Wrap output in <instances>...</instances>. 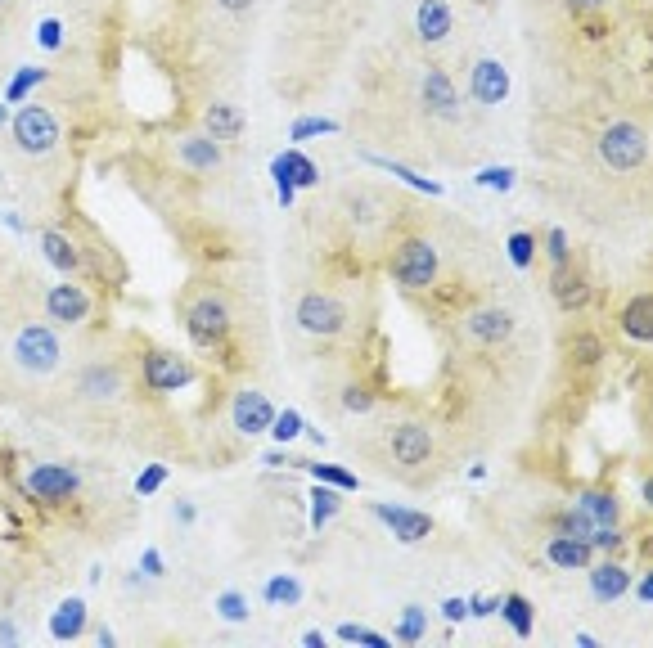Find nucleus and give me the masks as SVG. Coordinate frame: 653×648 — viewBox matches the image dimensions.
Masks as SVG:
<instances>
[{"label": "nucleus", "instance_id": "obj_1", "mask_svg": "<svg viewBox=\"0 0 653 648\" xmlns=\"http://www.w3.org/2000/svg\"><path fill=\"white\" fill-rule=\"evenodd\" d=\"M10 365L28 378H55L64 369V342H59L55 324H46L41 315H23L14 324V342H10Z\"/></svg>", "mask_w": 653, "mask_h": 648}, {"label": "nucleus", "instance_id": "obj_2", "mask_svg": "<svg viewBox=\"0 0 653 648\" xmlns=\"http://www.w3.org/2000/svg\"><path fill=\"white\" fill-rule=\"evenodd\" d=\"M181 315H185V333H190V342L199 351L221 347V342L230 338V324H235V315H230V302L217 293V288H194Z\"/></svg>", "mask_w": 653, "mask_h": 648}, {"label": "nucleus", "instance_id": "obj_3", "mask_svg": "<svg viewBox=\"0 0 653 648\" xmlns=\"http://www.w3.org/2000/svg\"><path fill=\"white\" fill-rule=\"evenodd\" d=\"M595 153L608 171H617V176L640 171L644 162H649V131H644L635 117H617V122H608L604 131H599Z\"/></svg>", "mask_w": 653, "mask_h": 648}, {"label": "nucleus", "instance_id": "obj_4", "mask_svg": "<svg viewBox=\"0 0 653 648\" xmlns=\"http://www.w3.org/2000/svg\"><path fill=\"white\" fill-rule=\"evenodd\" d=\"M10 140L19 153H28V158H50V153L59 149V117L55 108L46 104H19L10 117Z\"/></svg>", "mask_w": 653, "mask_h": 648}, {"label": "nucleus", "instance_id": "obj_5", "mask_svg": "<svg viewBox=\"0 0 653 648\" xmlns=\"http://www.w3.org/2000/svg\"><path fill=\"white\" fill-rule=\"evenodd\" d=\"M388 270H392V279H397L401 288L419 293V288H428L437 279V270H442V252H437V243L410 234V239H401L397 248H392Z\"/></svg>", "mask_w": 653, "mask_h": 648}, {"label": "nucleus", "instance_id": "obj_6", "mask_svg": "<svg viewBox=\"0 0 653 648\" xmlns=\"http://www.w3.org/2000/svg\"><path fill=\"white\" fill-rule=\"evenodd\" d=\"M293 320H298V329L311 333V338H338V333L347 329V306H343V297L307 288V293L298 297V306H293Z\"/></svg>", "mask_w": 653, "mask_h": 648}, {"label": "nucleus", "instance_id": "obj_7", "mask_svg": "<svg viewBox=\"0 0 653 648\" xmlns=\"http://www.w3.org/2000/svg\"><path fill=\"white\" fill-rule=\"evenodd\" d=\"M140 378H145L149 392H185V387H194L199 369H194V360L181 356V351L149 347L145 356H140Z\"/></svg>", "mask_w": 653, "mask_h": 648}, {"label": "nucleus", "instance_id": "obj_8", "mask_svg": "<svg viewBox=\"0 0 653 648\" xmlns=\"http://www.w3.org/2000/svg\"><path fill=\"white\" fill-rule=\"evenodd\" d=\"M509 90H514V81H509V68L500 59H491V54H478V59L469 63V81H464V95H469V104L500 108L509 99Z\"/></svg>", "mask_w": 653, "mask_h": 648}, {"label": "nucleus", "instance_id": "obj_9", "mask_svg": "<svg viewBox=\"0 0 653 648\" xmlns=\"http://www.w3.org/2000/svg\"><path fill=\"white\" fill-rule=\"evenodd\" d=\"M271 180H275V194H280V207H293L298 189L320 185V167L302 153V144H289V149L271 162Z\"/></svg>", "mask_w": 653, "mask_h": 648}, {"label": "nucleus", "instance_id": "obj_10", "mask_svg": "<svg viewBox=\"0 0 653 648\" xmlns=\"http://www.w3.org/2000/svg\"><path fill=\"white\" fill-rule=\"evenodd\" d=\"M23 491L41 504H64L82 491V473L73 464H32L23 477Z\"/></svg>", "mask_w": 653, "mask_h": 648}, {"label": "nucleus", "instance_id": "obj_11", "mask_svg": "<svg viewBox=\"0 0 653 648\" xmlns=\"http://www.w3.org/2000/svg\"><path fill=\"white\" fill-rule=\"evenodd\" d=\"M388 459L397 468H424L428 459H433V432L415 419L392 423L388 428Z\"/></svg>", "mask_w": 653, "mask_h": 648}, {"label": "nucleus", "instance_id": "obj_12", "mask_svg": "<svg viewBox=\"0 0 653 648\" xmlns=\"http://www.w3.org/2000/svg\"><path fill=\"white\" fill-rule=\"evenodd\" d=\"M518 329L514 311H505V306H478V311L464 315V342L469 347H500V342H509Z\"/></svg>", "mask_w": 653, "mask_h": 648}, {"label": "nucleus", "instance_id": "obj_13", "mask_svg": "<svg viewBox=\"0 0 653 648\" xmlns=\"http://www.w3.org/2000/svg\"><path fill=\"white\" fill-rule=\"evenodd\" d=\"M275 419V401L257 387H244V392L230 396V423H235L239 437H266Z\"/></svg>", "mask_w": 653, "mask_h": 648}, {"label": "nucleus", "instance_id": "obj_14", "mask_svg": "<svg viewBox=\"0 0 653 648\" xmlns=\"http://www.w3.org/2000/svg\"><path fill=\"white\" fill-rule=\"evenodd\" d=\"M46 320L55 324H86L91 320V288H82L77 279H59L46 288Z\"/></svg>", "mask_w": 653, "mask_h": 648}, {"label": "nucleus", "instance_id": "obj_15", "mask_svg": "<svg viewBox=\"0 0 653 648\" xmlns=\"http://www.w3.org/2000/svg\"><path fill=\"white\" fill-rule=\"evenodd\" d=\"M419 99H424V108L437 117V122H460V113H464L460 90H455V81L446 77L442 68H424V77H419Z\"/></svg>", "mask_w": 653, "mask_h": 648}, {"label": "nucleus", "instance_id": "obj_16", "mask_svg": "<svg viewBox=\"0 0 653 648\" xmlns=\"http://www.w3.org/2000/svg\"><path fill=\"white\" fill-rule=\"evenodd\" d=\"M374 518H379L401 545H424V540L433 536V527H437L428 513L406 509V504H374Z\"/></svg>", "mask_w": 653, "mask_h": 648}, {"label": "nucleus", "instance_id": "obj_17", "mask_svg": "<svg viewBox=\"0 0 653 648\" xmlns=\"http://www.w3.org/2000/svg\"><path fill=\"white\" fill-rule=\"evenodd\" d=\"M77 392H82V401L91 405H109L122 396V369L109 365V360H91V365L77 369Z\"/></svg>", "mask_w": 653, "mask_h": 648}, {"label": "nucleus", "instance_id": "obj_18", "mask_svg": "<svg viewBox=\"0 0 653 648\" xmlns=\"http://www.w3.org/2000/svg\"><path fill=\"white\" fill-rule=\"evenodd\" d=\"M586 585L595 603H622L631 590V567L622 558H608V563H590L586 567Z\"/></svg>", "mask_w": 653, "mask_h": 648}, {"label": "nucleus", "instance_id": "obj_19", "mask_svg": "<svg viewBox=\"0 0 653 648\" xmlns=\"http://www.w3.org/2000/svg\"><path fill=\"white\" fill-rule=\"evenodd\" d=\"M550 297L559 311H581L590 306V279L577 261H563V266L550 270Z\"/></svg>", "mask_w": 653, "mask_h": 648}, {"label": "nucleus", "instance_id": "obj_20", "mask_svg": "<svg viewBox=\"0 0 653 648\" xmlns=\"http://www.w3.org/2000/svg\"><path fill=\"white\" fill-rule=\"evenodd\" d=\"M545 563L559 567V572H586V567L595 563V549H590V540L550 531V536H545Z\"/></svg>", "mask_w": 653, "mask_h": 648}, {"label": "nucleus", "instance_id": "obj_21", "mask_svg": "<svg viewBox=\"0 0 653 648\" xmlns=\"http://www.w3.org/2000/svg\"><path fill=\"white\" fill-rule=\"evenodd\" d=\"M455 32V14L451 0H419L415 5V36L424 45H442Z\"/></svg>", "mask_w": 653, "mask_h": 648}, {"label": "nucleus", "instance_id": "obj_22", "mask_svg": "<svg viewBox=\"0 0 653 648\" xmlns=\"http://www.w3.org/2000/svg\"><path fill=\"white\" fill-rule=\"evenodd\" d=\"M572 504H577V509L586 513L595 527H622V518H626L622 495L608 491V486H586V491H581Z\"/></svg>", "mask_w": 653, "mask_h": 648}, {"label": "nucleus", "instance_id": "obj_23", "mask_svg": "<svg viewBox=\"0 0 653 648\" xmlns=\"http://www.w3.org/2000/svg\"><path fill=\"white\" fill-rule=\"evenodd\" d=\"M617 329L626 333L631 342H653V297L649 293H635L622 302V311H617Z\"/></svg>", "mask_w": 653, "mask_h": 648}, {"label": "nucleus", "instance_id": "obj_24", "mask_svg": "<svg viewBox=\"0 0 653 648\" xmlns=\"http://www.w3.org/2000/svg\"><path fill=\"white\" fill-rule=\"evenodd\" d=\"M50 635H55L59 644H73V639L86 635V599L82 594H68V599L50 612Z\"/></svg>", "mask_w": 653, "mask_h": 648}, {"label": "nucleus", "instance_id": "obj_25", "mask_svg": "<svg viewBox=\"0 0 653 648\" xmlns=\"http://www.w3.org/2000/svg\"><path fill=\"white\" fill-rule=\"evenodd\" d=\"M176 158L190 171H217L226 153H221V140H212V135L203 131V135H185V140L176 144Z\"/></svg>", "mask_w": 653, "mask_h": 648}, {"label": "nucleus", "instance_id": "obj_26", "mask_svg": "<svg viewBox=\"0 0 653 648\" xmlns=\"http://www.w3.org/2000/svg\"><path fill=\"white\" fill-rule=\"evenodd\" d=\"M41 252H46V261L55 270H64V275H77V270H82V248H77L73 239H68L64 230H55V225H46V230H41Z\"/></svg>", "mask_w": 653, "mask_h": 648}, {"label": "nucleus", "instance_id": "obj_27", "mask_svg": "<svg viewBox=\"0 0 653 648\" xmlns=\"http://www.w3.org/2000/svg\"><path fill=\"white\" fill-rule=\"evenodd\" d=\"M203 131H208L212 140L230 144V140L244 135V113H239L235 104H208L203 108Z\"/></svg>", "mask_w": 653, "mask_h": 648}, {"label": "nucleus", "instance_id": "obj_28", "mask_svg": "<svg viewBox=\"0 0 653 648\" xmlns=\"http://www.w3.org/2000/svg\"><path fill=\"white\" fill-rule=\"evenodd\" d=\"M370 167H379V171H388V176H397L401 185H410V189H419V194H428V198H442L446 189H442V180H428V176H419L415 167H406V162H392V158H374V153H361Z\"/></svg>", "mask_w": 653, "mask_h": 648}, {"label": "nucleus", "instance_id": "obj_29", "mask_svg": "<svg viewBox=\"0 0 653 648\" xmlns=\"http://www.w3.org/2000/svg\"><path fill=\"white\" fill-rule=\"evenodd\" d=\"M262 603H266V608H298V603H302V576H293V572L266 576Z\"/></svg>", "mask_w": 653, "mask_h": 648}, {"label": "nucleus", "instance_id": "obj_30", "mask_svg": "<svg viewBox=\"0 0 653 648\" xmlns=\"http://www.w3.org/2000/svg\"><path fill=\"white\" fill-rule=\"evenodd\" d=\"M500 617H505V626L514 630L518 639H527L536 630V608H532V599L527 594H500Z\"/></svg>", "mask_w": 653, "mask_h": 648}, {"label": "nucleus", "instance_id": "obj_31", "mask_svg": "<svg viewBox=\"0 0 653 648\" xmlns=\"http://www.w3.org/2000/svg\"><path fill=\"white\" fill-rule=\"evenodd\" d=\"M338 509H343V491L338 486H325V482L311 486V531H325L338 518Z\"/></svg>", "mask_w": 653, "mask_h": 648}, {"label": "nucleus", "instance_id": "obj_32", "mask_svg": "<svg viewBox=\"0 0 653 648\" xmlns=\"http://www.w3.org/2000/svg\"><path fill=\"white\" fill-rule=\"evenodd\" d=\"M568 360L572 365H581V369H595L599 360H604V342H599V333H590V329L572 333L568 338Z\"/></svg>", "mask_w": 653, "mask_h": 648}, {"label": "nucleus", "instance_id": "obj_33", "mask_svg": "<svg viewBox=\"0 0 653 648\" xmlns=\"http://www.w3.org/2000/svg\"><path fill=\"white\" fill-rule=\"evenodd\" d=\"M41 81H46V68H32V63H28V68H19L10 77V86H5V104H10V108L28 104V95L41 86Z\"/></svg>", "mask_w": 653, "mask_h": 648}, {"label": "nucleus", "instance_id": "obj_34", "mask_svg": "<svg viewBox=\"0 0 653 648\" xmlns=\"http://www.w3.org/2000/svg\"><path fill=\"white\" fill-rule=\"evenodd\" d=\"M298 468H307L316 482L338 486V491H356V486H361V477H356L352 468H343V464H316V459H307V464H298Z\"/></svg>", "mask_w": 653, "mask_h": 648}, {"label": "nucleus", "instance_id": "obj_35", "mask_svg": "<svg viewBox=\"0 0 653 648\" xmlns=\"http://www.w3.org/2000/svg\"><path fill=\"white\" fill-rule=\"evenodd\" d=\"M550 531H563V536H577V540H590V531H595V522L586 518V513L577 509V504H563L559 513H554Z\"/></svg>", "mask_w": 653, "mask_h": 648}, {"label": "nucleus", "instance_id": "obj_36", "mask_svg": "<svg viewBox=\"0 0 653 648\" xmlns=\"http://www.w3.org/2000/svg\"><path fill=\"white\" fill-rule=\"evenodd\" d=\"M424 630H428V612L419 608V603H410V608H401V617H397V644H419L424 639Z\"/></svg>", "mask_w": 653, "mask_h": 648}, {"label": "nucleus", "instance_id": "obj_37", "mask_svg": "<svg viewBox=\"0 0 653 648\" xmlns=\"http://www.w3.org/2000/svg\"><path fill=\"white\" fill-rule=\"evenodd\" d=\"M509 266H518V270H532V261H536V248H541V239H536L532 230H514L509 234Z\"/></svg>", "mask_w": 653, "mask_h": 648}, {"label": "nucleus", "instance_id": "obj_38", "mask_svg": "<svg viewBox=\"0 0 653 648\" xmlns=\"http://www.w3.org/2000/svg\"><path fill=\"white\" fill-rule=\"evenodd\" d=\"M338 122L334 117H293L289 122V144H307L316 140V135H334Z\"/></svg>", "mask_w": 653, "mask_h": 648}, {"label": "nucleus", "instance_id": "obj_39", "mask_svg": "<svg viewBox=\"0 0 653 648\" xmlns=\"http://www.w3.org/2000/svg\"><path fill=\"white\" fill-rule=\"evenodd\" d=\"M302 428H307V419H302L298 410H275L271 432H266V437H275L280 446H289V441H298V437H302Z\"/></svg>", "mask_w": 653, "mask_h": 648}, {"label": "nucleus", "instance_id": "obj_40", "mask_svg": "<svg viewBox=\"0 0 653 648\" xmlns=\"http://www.w3.org/2000/svg\"><path fill=\"white\" fill-rule=\"evenodd\" d=\"M217 617L230 621V626L248 621V594H244V590H221V594H217Z\"/></svg>", "mask_w": 653, "mask_h": 648}, {"label": "nucleus", "instance_id": "obj_41", "mask_svg": "<svg viewBox=\"0 0 653 648\" xmlns=\"http://www.w3.org/2000/svg\"><path fill=\"white\" fill-rule=\"evenodd\" d=\"M334 635L343 639V644H365V648H388L392 644L388 635H379V630H370V626H356V621H343Z\"/></svg>", "mask_w": 653, "mask_h": 648}, {"label": "nucleus", "instance_id": "obj_42", "mask_svg": "<svg viewBox=\"0 0 653 648\" xmlns=\"http://www.w3.org/2000/svg\"><path fill=\"white\" fill-rule=\"evenodd\" d=\"M514 167H482V171H473V185H482V189H496V194H505V189H514Z\"/></svg>", "mask_w": 653, "mask_h": 648}, {"label": "nucleus", "instance_id": "obj_43", "mask_svg": "<svg viewBox=\"0 0 653 648\" xmlns=\"http://www.w3.org/2000/svg\"><path fill=\"white\" fill-rule=\"evenodd\" d=\"M343 410L347 414H370L374 410V392L370 387H361V383H347L343 387Z\"/></svg>", "mask_w": 653, "mask_h": 648}, {"label": "nucleus", "instance_id": "obj_44", "mask_svg": "<svg viewBox=\"0 0 653 648\" xmlns=\"http://www.w3.org/2000/svg\"><path fill=\"white\" fill-rule=\"evenodd\" d=\"M545 257H550V266H563V261H572V243H568V234H563L559 225L545 234Z\"/></svg>", "mask_w": 653, "mask_h": 648}, {"label": "nucleus", "instance_id": "obj_45", "mask_svg": "<svg viewBox=\"0 0 653 648\" xmlns=\"http://www.w3.org/2000/svg\"><path fill=\"white\" fill-rule=\"evenodd\" d=\"M163 482H167V468H163V464H149L145 473L136 477V495H154V491H163Z\"/></svg>", "mask_w": 653, "mask_h": 648}, {"label": "nucleus", "instance_id": "obj_46", "mask_svg": "<svg viewBox=\"0 0 653 648\" xmlns=\"http://www.w3.org/2000/svg\"><path fill=\"white\" fill-rule=\"evenodd\" d=\"M374 212H379V198H365V194H356V198H352V221H356V225L379 221Z\"/></svg>", "mask_w": 653, "mask_h": 648}, {"label": "nucleus", "instance_id": "obj_47", "mask_svg": "<svg viewBox=\"0 0 653 648\" xmlns=\"http://www.w3.org/2000/svg\"><path fill=\"white\" fill-rule=\"evenodd\" d=\"M37 41L46 45V50H59V45H64V23H59V18H46V23L37 27Z\"/></svg>", "mask_w": 653, "mask_h": 648}, {"label": "nucleus", "instance_id": "obj_48", "mask_svg": "<svg viewBox=\"0 0 653 648\" xmlns=\"http://www.w3.org/2000/svg\"><path fill=\"white\" fill-rule=\"evenodd\" d=\"M469 617H491V612L500 608V594H469Z\"/></svg>", "mask_w": 653, "mask_h": 648}, {"label": "nucleus", "instance_id": "obj_49", "mask_svg": "<svg viewBox=\"0 0 653 648\" xmlns=\"http://www.w3.org/2000/svg\"><path fill=\"white\" fill-rule=\"evenodd\" d=\"M563 5H568L572 18H590V14H604L608 0H563Z\"/></svg>", "mask_w": 653, "mask_h": 648}, {"label": "nucleus", "instance_id": "obj_50", "mask_svg": "<svg viewBox=\"0 0 653 648\" xmlns=\"http://www.w3.org/2000/svg\"><path fill=\"white\" fill-rule=\"evenodd\" d=\"M626 594H635V603H649L653 599V572L631 576V590H626Z\"/></svg>", "mask_w": 653, "mask_h": 648}, {"label": "nucleus", "instance_id": "obj_51", "mask_svg": "<svg viewBox=\"0 0 653 648\" xmlns=\"http://www.w3.org/2000/svg\"><path fill=\"white\" fill-rule=\"evenodd\" d=\"M140 572H149V576H167L163 554H158V549H145V554H140Z\"/></svg>", "mask_w": 653, "mask_h": 648}, {"label": "nucleus", "instance_id": "obj_52", "mask_svg": "<svg viewBox=\"0 0 653 648\" xmlns=\"http://www.w3.org/2000/svg\"><path fill=\"white\" fill-rule=\"evenodd\" d=\"M442 617L446 621H464V617H469V603H464V599H446L442 603Z\"/></svg>", "mask_w": 653, "mask_h": 648}, {"label": "nucleus", "instance_id": "obj_53", "mask_svg": "<svg viewBox=\"0 0 653 648\" xmlns=\"http://www.w3.org/2000/svg\"><path fill=\"white\" fill-rule=\"evenodd\" d=\"M172 518H176V522H185V527H190V522H194V518H199V509H194V504H190V500H176V509H172Z\"/></svg>", "mask_w": 653, "mask_h": 648}, {"label": "nucleus", "instance_id": "obj_54", "mask_svg": "<svg viewBox=\"0 0 653 648\" xmlns=\"http://www.w3.org/2000/svg\"><path fill=\"white\" fill-rule=\"evenodd\" d=\"M217 9H226V14H248L253 0H217Z\"/></svg>", "mask_w": 653, "mask_h": 648}, {"label": "nucleus", "instance_id": "obj_55", "mask_svg": "<svg viewBox=\"0 0 653 648\" xmlns=\"http://www.w3.org/2000/svg\"><path fill=\"white\" fill-rule=\"evenodd\" d=\"M302 644H307V648H325V635H320V630H307V635H302Z\"/></svg>", "mask_w": 653, "mask_h": 648}, {"label": "nucleus", "instance_id": "obj_56", "mask_svg": "<svg viewBox=\"0 0 653 648\" xmlns=\"http://www.w3.org/2000/svg\"><path fill=\"white\" fill-rule=\"evenodd\" d=\"M5 113H10V108H5V104H0V122H5Z\"/></svg>", "mask_w": 653, "mask_h": 648}, {"label": "nucleus", "instance_id": "obj_57", "mask_svg": "<svg viewBox=\"0 0 653 648\" xmlns=\"http://www.w3.org/2000/svg\"><path fill=\"white\" fill-rule=\"evenodd\" d=\"M5 5H10V0H0V9H5Z\"/></svg>", "mask_w": 653, "mask_h": 648}]
</instances>
